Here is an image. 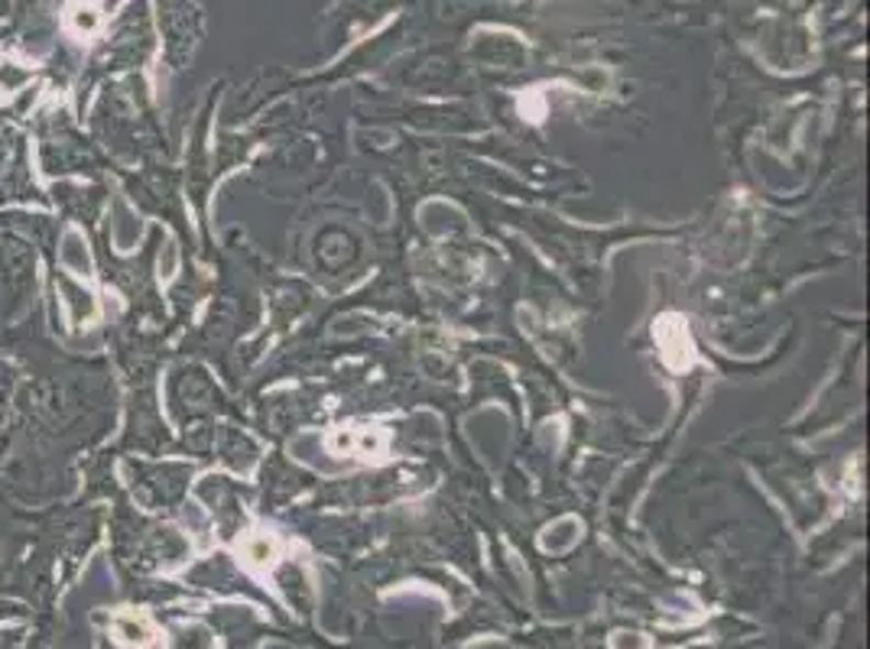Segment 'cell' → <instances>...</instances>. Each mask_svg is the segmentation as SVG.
Returning <instances> with one entry per match:
<instances>
[{
    "instance_id": "cell-1",
    "label": "cell",
    "mask_w": 870,
    "mask_h": 649,
    "mask_svg": "<svg viewBox=\"0 0 870 649\" xmlns=\"http://www.w3.org/2000/svg\"><path fill=\"white\" fill-rule=\"evenodd\" d=\"M247 559L254 562V566H270L274 559H277V542L274 539H267V536H254L250 542H247Z\"/></svg>"
}]
</instances>
